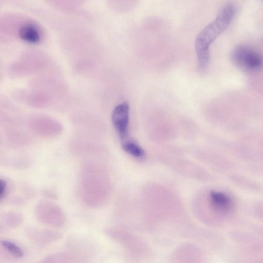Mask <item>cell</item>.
Wrapping results in <instances>:
<instances>
[{"mask_svg":"<svg viewBox=\"0 0 263 263\" xmlns=\"http://www.w3.org/2000/svg\"><path fill=\"white\" fill-rule=\"evenodd\" d=\"M97 166H85L81 173V193L84 202L90 206H97L101 202L102 178Z\"/></svg>","mask_w":263,"mask_h":263,"instance_id":"277c9868","label":"cell"},{"mask_svg":"<svg viewBox=\"0 0 263 263\" xmlns=\"http://www.w3.org/2000/svg\"><path fill=\"white\" fill-rule=\"evenodd\" d=\"M25 233L31 242L39 246L49 245L62 237V234L58 231L34 227H27L25 230Z\"/></svg>","mask_w":263,"mask_h":263,"instance_id":"52a82bcc","label":"cell"},{"mask_svg":"<svg viewBox=\"0 0 263 263\" xmlns=\"http://www.w3.org/2000/svg\"><path fill=\"white\" fill-rule=\"evenodd\" d=\"M234 62L239 67L247 70H255L263 64V58L257 51L247 46H239L232 55Z\"/></svg>","mask_w":263,"mask_h":263,"instance_id":"8992f818","label":"cell"},{"mask_svg":"<svg viewBox=\"0 0 263 263\" xmlns=\"http://www.w3.org/2000/svg\"><path fill=\"white\" fill-rule=\"evenodd\" d=\"M34 214L39 221L52 227H62L66 221L62 209L58 205L48 201L39 202L35 207Z\"/></svg>","mask_w":263,"mask_h":263,"instance_id":"5b68a950","label":"cell"},{"mask_svg":"<svg viewBox=\"0 0 263 263\" xmlns=\"http://www.w3.org/2000/svg\"><path fill=\"white\" fill-rule=\"evenodd\" d=\"M248 210L252 217L263 223V200L253 201L249 205Z\"/></svg>","mask_w":263,"mask_h":263,"instance_id":"7c38bea8","label":"cell"},{"mask_svg":"<svg viewBox=\"0 0 263 263\" xmlns=\"http://www.w3.org/2000/svg\"><path fill=\"white\" fill-rule=\"evenodd\" d=\"M7 191V183L3 179L0 180V199L1 201L5 198Z\"/></svg>","mask_w":263,"mask_h":263,"instance_id":"e0dca14e","label":"cell"},{"mask_svg":"<svg viewBox=\"0 0 263 263\" xmlns=\"http://www.w3.org/2000/svg\"><path fill=\"white\" fill-rule=\"evenodd\" d=\"M73 259H77L75 255L65 253H57L50 255L44 259L45 262H64L73 261Z\"/></svg>","mask_w":263,"mask_h":263,"instance_id":"5bb4252c","label":"cell"},{"mask_svg":"<svg viewBox=\"0 0 263 263\" xmlns=\"http://www.w3.org/2000/svg\"><path fill=\"white\" fill-rule=\"evenodd\" d=\"M113 125L121 140L127 137L129 121V106L124 102L117 105L111 116Z\"/></svg>","mask_w":263,"mask_h":263,"instance_id":"ba28073f","label":"cell"},{"mask_svg":"<svg viewBox=\"0 0 263 263\" xmlns=\"http://www.w3.org/2000/svg\"><path fill=\"white\" fill-rule=\"evenodd\" d=\"M1 246L11 255L16 258H21L24 256L23 250L15 243L9 240H2Z\"/></svg>","mask_w":263,"mask_h":263,"instance_id":"9a60e30c","label":"cell"},{"mask_svg":"<svg viewBox=\"0 0 263 263\" xmlns=\"http://www.w3.org/2000/svg\"><path fill=\"white\" fill-rule=\"evenodd\" d=\"M23 216L21 213L16 212H8L4 215L3 219L6 225L11 228L19 226L23 222Z\"/></svg>","mask_w":263,"mask_h":263,"instance_id":"4fadbf2b","label":"cell"},{"mask_svg":"<svg viewBox=\"0 0 263 263\" xmlns=\"http://www.w3.org/2000/svg\"><path fill=\"white\" fill-rule=\"evenodd\" d=\"M228 179L233 185L245 191L253 193L263 192L261 183L241 174L233 172L229 174Z\"/></svg>","mask_w":263,"mask_h":263,"instance_id":"9c48e42d","label":"cell"},{"mask_svg":"<svg viewBox=\"0 0 263 263\" xmlns=\"http://www.w3.org/2000/svg\"><path fill=\"white\" fill-rule=\"evenodd\" d=\"M121 143L123 149L130 155L137 158L144 156L143 149L135 142L128 140L127 137L121 140Z\"/></svg>","mask_w":263,"mask_h":263,"instance_id":"8fae6325","label":"cell"},{"mask_svg":"<svg viewBox=\"0 0 263 263\" xmlns=\"http://www.w3.org/2000/svg\"><path fill=\"white\" fill-rule=\"evenodd\" d=\"M20 39L30 44H37L41 39V32L39 27L31 22L22 25L18 30Z\"/></svg>","mask_w":263,"mask_h":263,"instance_id":"30bf717a","label":"cell"},{"mask_svg":"<svg viewBox=\"0 0 263 263\" xmlns=\"http://www.w3.org/2000/svg\"><path fill=\"white\" fill-rule=\"evenodd\" d=\"M230 240L242 257L250 262H263V238L252 231L234 230L228 233Z\"/></svg>","mask_w":263,"mask_h":263,"instance_id":"3957f363","label":"cell"},{"mask_svg":"<svg viewBox=\"0 0 263 263\" xmlns=\"http://www.w3.org/2000/svg\"><path fill=\"white\" fill-rule=\"evenodd\" d=\"M236 13L232 5L225 6L215 20L205 27L198 34L195 40V50L197 54L198 68L205 70L210 60V45L230 25Z\"/></svg>","mask_w":263,"mask_h":263,"instance_id":"6da1fadb","label":"cell"},{"mask_svg":"<svg viewBox=\"0 0 263 263\" xmlns=\"http://www.w3.org/2000/svg\"><path fill=\"white\" fill-rule=\"evenodd\" d=\"M208 201L211 213V222L223 226L233 222L239 210L238 200L231 191L212 190L208 194Z\"/></svg>","mask_w":263,"mask_h":263,"instance_id":"7a4b0ae2","label":"cell"},{"mask_svg":"<svg viewBox=\"0 0 263 263\" xmlns=\"http://www.w3.org/2000/svg\"><path fill=\"white\" fill-rule=\"evenodd\" d=\"M251 231L263 238V223L252 224L250 226Z\"/></svg>","mask_w":263,"mask_h":263,"instance_id":"2e32d148","label":"cell"}]
</instances>
